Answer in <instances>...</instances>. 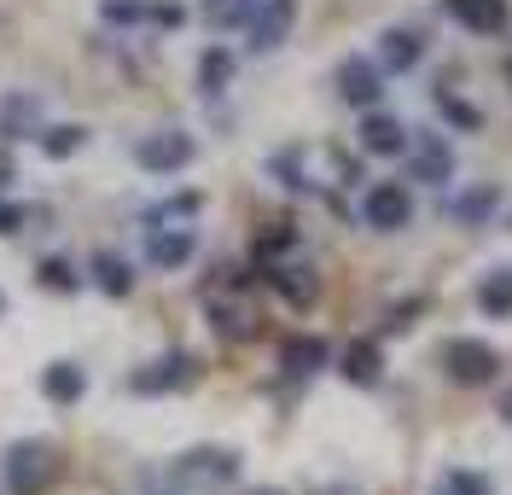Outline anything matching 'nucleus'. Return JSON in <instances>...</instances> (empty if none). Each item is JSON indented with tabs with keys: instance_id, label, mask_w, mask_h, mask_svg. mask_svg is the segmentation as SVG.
<instances>
[{
	"instance_id": "473e14b6",
	"label": "nucleus",
	"mask_w": 512,
	"mask_h": 495,
	"mask_svg": "<svg viewBox=\"0 0 512 495\" xmlns=\"http://www.w3.org/2000/svg\"><path fill=\"white\" fill-rule=\"evenodd\" d=\"M501 420L512 426V391H501Z\"/></svg>"
},
{
	"instance_id": "9d476101",
	"label": "nucleus",
	"mask_w": 512,
	"mask_h": 495,
	"mask_svg": "<svg viewBox=\"0 0 512 495\" xmlns=\"http://www.w3.org/2000/svg\"><path fill=\"white\" fill-rule=\"evenodd\" d=\"M361 152H367V158H402V152H408V129L373 105V111L361 117Z\"/></svg>"
},
{
	"instance_id": "393cba45",
	"label": "nucleus",
	"mask_w": 512,
	"mask_h": 495,
	"mask_svg": "<svg viewBox=\"0 0 512 495\" xmlns=\"http://www.w3.org/2000/svg\"><path fill=\"white\" fill-rule=\"evenodd\" d=\"M35 123H41V99L18 94V99H6V105H0V129H6V134H35Z\"/></svg>"
},
{
	"instance_id": "e433bc0d",
	"label": "nucleus",
	"mask_w": 512,
	"mask_h": 495,
	"mask_svg": "<svg viewBox=\"0 0 512 495\" xmlns=\"http://www.w3.org/2000/svg\"><path fill=\"white\" fill-rule=\"evenodd\" d=\"M507 76H512V65H507Z\"/></svg>"
},
{
	"instance_id": "f03ea898",
	"label": "nucleus",
	"mask_w": 512,
	"mask_h": 495,
	"mask_svg": "<svg viewBox=\"0 0 512 495\" xmlns=\"http://www.w3.org/2000/svg\"><path fill=\"white\" fill-rule=\"evenodd\" d=\"M169 478L181 490H222V484L239 478V455L233 449H187L181 461L169 466Z\"/></svg>"
},
{
	"instance_id": "a878e982",
	"label": "nucleus",
	"mask_w": 512,
	"mask_h": 495,
	"mask_svg": "<svg viewBox=\"0 0 512 495\" xmlns=\"http://www.w3.org/2000/svg\"><path fill=\"white\" fill-rule=\"evenodd\" d=\"M82 146H88V129H82V123H59V129L41 134V152H47V158H76Z\"/></svg>"
},
{
	"instance_id": "6e6552de",
	"label": "nucleus",
	"mask_w": 512,
	"mask_h": 495,
	"mask_svg": "<svg viewBox=\"0 0 512 495\" xmlns=\"http://www.w3.org/2000/svg\"><path fill=\"white\" fill-rule=\"evenodd\" d=\"M291 24H297V0H262V6H256V18L245 24V30H251L256 53H274V47L291 35Z\"/></svg>"
},
{
	"instance_id": "dca6fc26",
	"label": "nucleus",
	"mask_w": 512,
	"mask_h": 495,
	"mask_svg": "<svg viewBox=\"0 0 512 495\" xmlns=\"http://www.w3.org/2000/svg\"><path fill=\"white\" fill-rule=\"evenodd\" d=\"M210 327L222 332V338H256V309L245 297H210Z\"/></svg>"
},
{
	"instance_id": "f3484780",
	"label": "nucleus",
	"mask_w": 512,
	"mask_h": 495,
	"mask_svg": "<svg viewBox=\"0 0 512 495\" xmlns=\"http://www.w3.org/2000/svg\"><path fill=\"white\" fill-rule=\"evenodd\" d=\"M338 373H344L350 385H379V379H384V350H379V338H355L350 350H344V362H338Z\"/></svg>"
},
{
	"instance_id": "c756f323",
	"label": "nucleus",
	"mask_w": 512,
	"mask_h": 495,
	"mask_svg": "<svg viewBox=\"0 0 512 495\" xmlns=\"http://www.w3.org/2000/svg\"><path fill=\"white\" fill-rule=\"evenodd\" d=\"M152 24H158V30H181V24H187V6L163 0V6H152Z\"/></svg>"
},
{
	"instance_id": "aec40b11",
	"label": "nucleus",
	"mask_w": 512,
	"mask_h": 495,
	"mask_svg": "<svg viewBox=\"0 0 512 495\" xmlns=\"http://www.w3.org/2000/svg\"><path fill=\"white\" fill-rule=\"evenodd\" d=\"M495 204H501V187H472V193L454 198V222L460 228H478V222L495 216Z\"/></svg>"
},
{
	"instance_id": "423d86ee",
	"label": "nucleus",
	"mask_w": 512,
	"mask_h": 495,
	"mask_svg": "<svg viewBox=\"0 0 512 495\" xmlns=\"http://www.w3.org/2000/svg\"><path fill=\"white\" fill-rule=\"evenodd\" d=\"M332 82H338V99L355 105V111H373L384 99V70H379V59H367V53H350Z\"/></svg>"
},
{
	"instance_id": "7ed1b4c3",
	"label": "nucleus",
	"mask_w": 512,
	"mask_h": 495,
	"mask_svg": "<svg viewBox=\"0 0 512 495\" xmlns=\"http://www.w3.org/2000/svg\"><path fill=\"white\" fill-rule=\"evenodd\" d=\"M443 367L454 385H495V373H501V356L483 344V338H448L443 344Z\"/></svg>"
},
{
	"instance_id": "b1692460",
	"label": "nucleus",
	"mask_w": 512,
	"mask_h": 495,
	"mask_svg": "<svg viewBox=\"0 0 512 495\" xmlns=\"http://www.w3.org/2000/svg\"><path fill=\"white\" fill-rule=\"evenodd\" d=\"M227 82H233V53H227V47H210V53L198 59V88H204V94H222Z\"/></svg>"
},
{
	"instance_id": "f257e3e1",
	"label": "nucleus",
	"mask_w": 512,
	"mask_h": 495,
	"mask_svg": "<svg viewBox=\"0 0 512 495\" xmlns=\"http://www.w3.org/2000/svg\"><path fill=\"white\" fill-rule=\"evenodd\" d=\"M59 478V455H53V443H12L6 449V490L12 495H41L47 484Z\"/></svg>"
},
{
	"instance_id": "cd10ccee",
	"label": "nucleus",
	"mask_w": 512,
	"mask_h": 495,
	"mask_svg": "<svg viewBox=\"0 0 512 495\" xmlns=\"http://www.w3.org/2000/svg\"><path fill=\"white\" fill-rule=\"evenodd\" d=\"M437 495H495V484L483 472H472V466H454V472H443Z\"/></svg>"
},
{
	"instance_id": "4468645a",
	"label": "nucleus",
	"mask_w": 512,
	"mask_h": 495,
	"mask_svg": "<svg viewBox=\"0 0 512 495\" xmlns=\"http://www.w3.org/2000/svg\"><path fill=\"white\" fill-rule=\"evenodd\" d=\"M192 251H198L192 228H152V239H146V263L152 268H187Z\"/></svg>"
},
{
	"instance_id": "a211bd4d",
	"label": "nucleus",
	"mask_w": 512,
	"mask_h": 495,
	"mask_svg": "<svg viewBox=\"0 0 512 495\" xmlns=\"http://www.w3.org/2000/svg\"><path fill=\"white\" fill-rule=\"evenodd\" d=\"M82 391H88V373H82L76 362H53V367H41V396H47V402L70 408V402H82Z\"/></svg>"
},
{
	"instance_id": "f704fd0d",
	"label": "nucleus",
	"mask_w": 512,
	"mask_h": 495,
	"mask_svg": "<svg viewBox=\"0 0 512 495\" xmlns=\"http://www.w3.org/2000/svg\"><path fill=\"white\" fill-rule=\"evenodd\" d=\"M245 495H286V490H245Z\"/></svg>"
},
{
	"instance_id": "f8f14e48",
	"label": "nucleus",
	"mask_w": 512,
	"mask_h": 495,
	"mask_svg": "<svg viewBox=\"0 0 512 495\" xmlns=\"http://www.w3.org/2000/svg\"><path fill=\"white\" fill-rule=\"evenodd\" d=\"M268 286L286 297L291 309H309V303L320 297V274L303 268V263H268Z\"/></svg>"
},
{
	"instance_id": "0eeeda50",
	"label": "nucleus",
	"mask_w": 512,
	"mask_h": 495,
	"mask_svg": "<svg viewBox=\"0 0 512 495\" xmlns=\"http://www.w3.org/2000/svg\"><path fill=\"white\" fill-rule=\"evenodd\" d=\"M192 379H198V356L175 350V356H158L152 367H140V373L128 379V391H140V396H163V391H187Z\"/></svg>"
},
{
	"instance_id": "20e7f679",
	"label": "nucleus",
	"mask_w": 512,
	"mask_h": 495,
	"mask_svg": "<svg viewBox=\"0 0 512 495\" xmlns=\"http://www.w3.org/2000/svg\"><path fill=\"white\" fill-rule=\"evenodd\" d=\"M361 222L379 233H396L414 222V193L402 187V181H373L367 187V198H361Z\"/></svg>"
},
{
	"instance_id": "2eb2a0df",
	"label": "nucleus",
	"mask_w": 512,
	"mask_h": 495,
	"mask_svg": "<svg viewBox=\"0 0 512 495\" xmlns=\"http://www.w3.org/2000/svg\"><path fill=\"white\" fill-rule=\"evenodd\" d=\"M425 59V35L414 30H384L379 35V70L384 76H402V70H414Z\"/></svg>"
},
{
	"instance_id": "9b49d317",
	"label": "nucleus",
	"mask_w": 512,
	"mask_h": 495,
	"mask_svg": "<svg viewBox=\"0 0 512 495\" xmlns=\"http://www.w3.org/2000/svg\"><path fill=\"white\" fill-rule=\"evenodd\" d=\"M326 362H332V344L315 338V332H291L286 344H280V367H286L291 379H309V373H320Z\"/></svg>"
},
{
	"instance_id": "412c9836",
	"label": "nucleus",
	"mask_w": 512,
	"mask_h": 495,
	"mask_svg": "<svg viewBox=\"0 0 512 495\" xmlns=\"http://www.w3.org/2000/svg\"><path fill=\"white\" fill-rule=\"evenodd\" d=\"M256 6L262 0H204V24L210 30H239V24H251Z\"/></svg>"
},
{
	"instance_id": "4be33fe9",
	"label": "nucleus",
	"mask_w": 512,
	"mask_h": 495,
	"mask_svg": "<svg viewBox=\"0 0 512 495\" xmlns=\"http://www.w3.org/2000/svg\"><path fill=\"white\" fill-rule=\"evenodd\" d=\"M437 111H443V123L448 129H460V134H478L483 129V111L472 105V99H460V94H437Z\"/></svg>"
},
{
	"instance_id": "ddd939ff",
	"label": "nucleus",
	"mask_w": 512,
	"mask_h": 495,
	"mask_svg": "<svg viewBox=\"0 0 512 495\" xmlns=\"http://www.w3.org/2000/svg\"><path fill=\"white\" fill-rule=\"evenodd\" d=\"M414 181H425V187H448L454 181V146L443 134H425L414 146Z\"/></svg>"
},
{
	"instance_id": "1a4fd4ad",
	"label": "nucleus",
	"mask_w": 512,
	"mask_h": 495,
	"mask_svg": "<svg viewBox=\"0 0 512 495\" xmlns=\"http://www.w3.org/2000/svg\"><path fill=\"white\" fill-rule=\"evenodd\" d=\"M443 6H448V18H454L460 30H472V35H501L512 24L507 0H443Z\"/></svg>"
},
{
	"instance_id": "7c9ffc66",
	"label": "nucleus",
	"mask_w": 512,
	"mask_h": 495,
	"mask_svg": "<svg viewBox=\"0 0 512 495\" xmlns=\"http://www.w3.org/2000/svg\"><path fill=\"white\" fill-rule=\"evenodd\" d=\"M291 245H297V233L274 228V233H262V245H256V251H262V257H280V251H291Z\"/></svg>"
},
{
	"instance_id": "72a5a7b5",
	"label": "nucleus",
	"mask_w": 512,
	"mask_h": 495,
	"mask_svg": "<svg viewBox=\"0 0 512 495\" xmlns=\"http://www.w3.org/2000/svg\"><path fill=\"white\" fill-rule=\"evenodd\" d=\"M6 181H12V158H6V152H0V187H6Z\"/></svg>"
},
{
	"instance_id": "2f4dec72",
	"label": "nucleus",
	"mask_w": 512,
	"mask_h": 495,
	"mask_svg": "<svg viewBox=\"0 0 512 495\" xmlns=\"http://www.w3.org/2000/svg\"><path fill=\"white\" fill-rule=\"evenodd\" d=\"M18 228H24V204L0 198V233H18Z\"/></svg>"
},
{
	"instance_id": "c9c22d12",
	"label": "nucleus",
	"mask_w": 512,
	"mask_h": 495,
	"mask_svg": "<svg viewBox=\"0 0 512 495\" xmlns=\"http://www.w3.org/2000/svg\"><path fill=\"white\" fill-rule=\"evenodd\" d=\"M0 315H6V292H0Z\"/></svg>"
},
{
	"instance_id": "5701e85b",
	"label": "nucleus",
	"mask_w": 512,
	"mask_h": 495,
	"mask_svg": "<svg viewBox=\"0 0 512 495\" xmlns=\"http://www.w3.org/2000/svg\"><path fill=\"white\" fill-rule=\"evenodd\" d=\"M94 274H99V292H105V297H128V292H134L128 263H123V257H111V251H99V257H94Z\"/></svg>"
},
{
	"instance_id": "bb28decb",
	"label": "nucleus",
	"mask_w": 512,
	"mask_h": 495,
	"mask_svg": "<svg viewBox=\"0 0 512 495\" xmlns=\"http://www.w3.org/2000/svg\"><path fill=\"white\" fill-rule=\"evenodd\" d=\"M35 280L47 286V292H59V297H70V292H82V274L64 263V257H47V263L35 268Z\"/></svg>"
},
{
	"instance_id": "c85d7f7f",
	"label": "nucleus",
	"mask_w": 512,
	"mask_h": 495,
	"mask_svg": "<svg viewBox=\"0 0 512 495\" xmlns=\"http://www.w3.org/2000/svg\"><path fill=\"white\" fill-rule=\"evenodd\" d=\"M99 18H105V24H146V18H152V6H146V0H105V6H99Z\"/></svg>"
},
{
	"instance_id": "6ab92c4d",
	"label": "nucleus",
	"mask_w": 512,
	"mask_h": 495,
	"mask_svg": "<svg viewBox=\"0 0 512 495\" xmlns=\"http://www.w3.org/2000/svg\"><path fill=\"white\" fill-rule=\"evenodd\" d=\"M478 309L495 321H512V268H489L478 280Z\"/></svg>"
},
{
	"instance_id": "39448f33",
	"label": "nucleus",
	"mask_w": 512,
	"mask_h": 495,
	"mask_svg": "<svg viewBox=\"0 0 512 495\" xmlns=\"http://www.w3.org/2000/svg\"><path fill=\"white\" fill-rule=\"evenodd\" d=\"M192 158H198V146H192V134H181V129H158L134 146V164L146 169V175H175V169H187Z\"/></svg>"
}]
</instances>
